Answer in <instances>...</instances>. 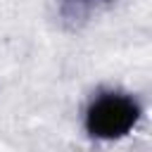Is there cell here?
<instances>
[{
    "label": "cell",
    "instance_id": "obj_1",
    "mask_svg": "<svg viewBox=\"0 0 152 152\" xmlns=\"http://www.w3.org/2000/svg\"><path fill=\"white\" fill-rule=\"evenodd\" d=\"M138 114H140V109L131 97L109 93V95L97 97L88 107L86 126L95 138L112 140V138L126 135L133 128V124L138 121Z\"/></svg>",
    "mask_w": 152,
    "mask_h": 152
}]
</instances>
